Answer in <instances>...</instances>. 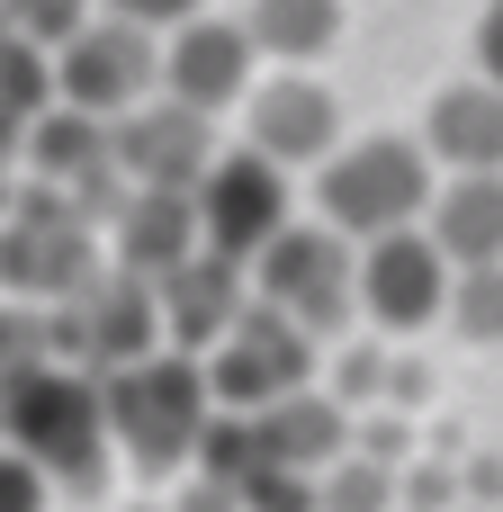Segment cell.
<instances>
[{
  "instance_id": "cell-12",
  "label": "cell",
  "mask_w": 503,
  "mask_h": 512,
  "mask_svg": "<svg viewBox=\"0 0 503 512\" xmlns=\"http://www.w3.org/2000/svg\"><path fill=\"white\" fill-rule=\"evenodd\" d=\"M243 144L279 171H315L342 144V99L315 72H270V81L243 90Z\"/></svg>"
},
{
  "instance_id": "cell-2",
  "label": "cell",
  "mask_w": 503,
  "mask_h": 512,
  "mask_svg": "<svg viewBox=\"0 0 503 512\" xmlns=\"http://www.w3.org/2000/svg\"><path fill=\"white\" fill-rule=\"evenodd\" d=\"M99 414H108L117 468H135V477H180L216 405H207V378H198L189 351H144V360H126V369L99 378Z\"/></svg>"
},
{
  "instance_id": "cell-15",
  "label": "cell",
  "mask_w": 503,
  "mask_h": 512,
  "mask_svg": "<svg viewBox=\"0 0 503 512\" xmlns=\"http://www.w3.org/2000/svg\"><path fill=\"white\" fill-rule=\"evenodd\" d=\"M99 252H108V270H126V279H162V270H180L189 252H198V216H189V189H126L108 216H99Z\"/></svg>"
},
{
  "instance_id": "cell-13",
  "label": "cell",
  "mask_w": 503,
  "mask_h": 512,
  "mask_svg": "<svg viewBox=\"0 0 503 512\" xmlns=\"http://www.w3.org/2000/svg\"><path fill=\"white\" fill-rule=\"evenodd\" d=\"M18 162H27V180L36 189H54V198H72L90 225L126 198V180H117V162H108V117H81V108H45L36 126H27V144H18Z\"/></svg>"
},
{
  "instance_id": "cell-35",
  "label": "cell",
  "mask_w": 503,
  "mask_h": 512,
  "mask_svg": "<svg viewBox=\"0 0 503 512\" xmlns=\"http://www.w3.org/2000/svg\"><path fill=\"white\" fill-rule=\"evenodd\" d=\"M495 512H503V504H495Z\"/></svg>"
},
{
  "instance_id": "cell-14",
  "label": "cell",
  "mask_w": 503,
  "mask_h": 512,
  "mask_svg": "<svg viewBox=\"0 0 503 512\" xmlns=\"http://www.w3.org/2000/svg\"><path fill=\"white\" fill-rule=\"evenodd\" d=\"M252 306V279L234 270V261H216V252H189L180 270H162L153 279V324H162V351H216L225 342V324Z\"/></svg>"
},
{
  "instance_id": "cell-1",
  "label": "cell",
  "mask_w": 503,
  "mask_h": 512,
  "mask_svg": "<svg viewBox=\"0 0 503 512\" xmlns=\"http://www.w3.org/2000/svg\"><path fill=\"white\" fill-rule=\"evenodd\" d=\"M0 450H18L54 495L90 512L117 477V450H108V414H99V378L90 369H63V360H36L18 378H0Z\"/></svg>"
},
{
  "instance_id": "cell-22",
  "label": "cell",
  "mask_w": 503,
  "mask_h": 512,
  "mask_svg": "<svg viewBox=\"0 0 503 512\" xmlns=\"http://www.w3.org/2000/svg\"><path fill=\"white\" fill-rule=\"evenodd\" d=\"M315 512H396V468L342 450V459L315 477Z\"/></svg>"
},
{
  "instance_id": "cell-18",
  "label": "cell",
  "mask_w": 503,
  "mask_h": 512,
  "mask_svg": "<svg viewBox=\"0 0 503 512\" xmlns=\"http://www.w3.org/2000/svg\"><path fill=\"white\" fill-rule=\"evenodd\" d=\"M423 234L450 270H486L503 261V171H450L423 207Z\"/></svg>"
},
{
  "instance_id": "cell-10",
  "label": "cell",
  "mask_w": 503,
  "mask_h": 512,
  "mask_svg": "<svg viewBox=\"0 0 503 512\" xmlns=\"http://www.w3.org/2000/svg\"><path fill=\"white\" fill-rule=\"evenodd\" d=\"M261 81V54H252V36H243V18H180L171 36H162V72H153V90L162 99H180V108H198V117H225V108H243V90Z\"/></svg>"
},
{
  "instance_id": "cell-29",
  "label": "cell",
  "mask_w": 503,
  "mask_h": 512,
  "mask_svg": "<svg viewBox=\"0 0 503 512\" xmlns=\"http://www.w3.org/2000/svg\"><path fill=\"white\" fill-rule=\"evenodd\" d=\"M108 18H126V27H144V36H171L180 18H198L207 0H99Z\"/></svg>"
},
{
  "instance_id": "cell-6",
  "label": "cell",
  "mask_w": 503,
  "mask_h": 512,
  "mask_svg": "<svg viewBox=\"0 0 503 512\" xmlns=\"http://www.w3.org/2000/svg\"><path fill=\"white\" fill-rule=\"evenodd\" d=\"M315 360H324V351H315L288 315H270V306L252 297V306L225 324V342L198 351V378H207V405H216V414H261V405L315 387Z\"/></svg>"
},
{
  "instance_id": "cell-5",
  "label": "cell",
  "mask_w": 503,
  "mask_h": 512,
  "mask_svg": "<svg viewBox=\"0 0 503 512\" xmlns=\"http://www.w3.org/2000/svg\"><path fill=\"white\" fill-rule=\"evenodd\" d=\"M99 261H108V252H99V225H90L72 198H54V189H36V180L9 198V216H0V297L63 306Z\"/></svg>"
},
{
  "instance_id": "cell-33",
  "label": "cell",
  "mask_w": 503,
  "mask_h": 512,
  "mask_svg": "<svg viewBox=\"0 0 503 512\" xmlns=\"http://www.w3.org/2000/svg\"><path fill=\"white\" fill-rule=\"evenodd\" d=\"M54 512H81V504H54Z\"/></svg>"
},
{
  "instance_id": "cell-30",
  "label": "cell",
  "mask_w": 503,
  "mask_h": 512,
  "mask_svg": "<svg viewBox=\"0 0 503 512\" xmlns=\"http://www.w3.org/2000/svg\"><path fill=\"white\" fill-rule=\"evenodd\" d=\"M477 81H495V90H503V0L477 9Z\"/></svg>"
},
{
  "instance_id": "cell-27",
  "label": "cell",
  "mask_w": 503,
  "mask_h": 512,
  "mask_svg": "<svg viewBox=\"0 0 503 512\" xmlns=\"http://www.w3.org/2000/svg\"><path fill=\"white\" fill-rule=\"evenodd\" d=\"M162 512H243V495H234V477H198V468H180V486L162 495Z\"/></svg>"
},
{
  "instance_id": "cell-26",
  "label": "cell",
  "mask_w": 503,
  "mask_h": 512,
  "mask_svg": "<svg viewBox=\"0 0 503 512\" xmlns=\"http://www.w3.org/2000/svg\"><path fill=\"white\" fill-rule=\"evenodd\" d=\"M234 495H243V512H315V477H297V468H243Z\"/></svg>"
},
{
  "instance_id": "cell-34",
  "label": "cell",
  "mask_w": 503,
  "mask_h": 512,
  "mask_svg": "<svg viewBox=\"0 0 503 512\" xmlns=\"http://www.w3.org/2000/svg\"><path fill=\"white\" fill-rule=\"evenodd\" d=\"M459 512H477V504H459Z\"/></svg>"
},
{
  "instance_id": "cell-24",
  "label": "cell",
  "mask_w": 503,
  "mask_h": 512,
  "mask_svg": "<svg viewBox=\"0 0 503 512\" xmlns=\"http://www.w3.org/2000/svg\"><path fill=\"white\" fill-rule=\"evenodd\" d=\"M81 18H90V0H0V27H9V36H27L36 54H54Z\"/></svg>"
},
{
  "instance_id": "cell-11",
  "label": "cell",
  "mask_w": 503,
  "mask_h": 512,
  "mask_svg": "<svg viewBox=\"0 0 503 512\" xmlns=\"http://www.w3.org/2000/svg\"><path fill=\"white\" fill-rule=\"evenodd\" d=\"M108 162H117L126 189H198V171L216 162V117L153 90L144 108L108 117Z\"/></svg>"
},
{
  "instance_id": "cell-4",
  "label": "cell",
  "mask_w": 503,
  "mask_h": 512,
  "mask_svg": "<svg viewBox=\"0 0 503 512\" xmlns=\"http://www.w3.org/2000/svg\"><path fill=\"white\" fill-rule=\"evenodd\" d=\"M243 279H252V297H261L270 315H288L315 351L342 342L351 315H360V297H351V243H342L333 225H297V216H288V225L243 261Z\"/></svg>"
},
{
  "instance_id": "cell-31",
  "label": "cell",
  "mask_w": 503,
  "mask_h": 512,
  "mask_svg": "<svg viewBox=\"0 0 503 512\" xmlns=\"http://www.w3.org/2000/svg\"><path fill=\"white\" fill-rule=\"evenodd\" d=\"M9 198H18V180H9V162H0V216H9Z\"/></svg>"
},
{
  "instance_id": "cell-17",
  "label": "cell",
  "mask_w": 503,
  "mask_h": 512,
  "mask_svg": "<svg viewBox=\"0 0 503 512\" xmlns=\"http://www.w3.org/2000/svg\"><path fill=\"white\" fill-rule=\"evenodd\" d=\"M423 162L441 171H503V90L495 81H450L423 108Z\"/></svg>"
},
{
  "instance_id": "cell-7",
  "label": "cell",
  "mask_w": 503,
  "mask_h": 512,
  "mask_svg": "<svg viewBox=\"0 0 503 512\" xmlns=\"http://www.w3.org/2000/svg\"><path fill=\"white\" fill-rule=\"evenodd\" d=\"M45 72H54V99H63V108H81V117H126V108H144V99H153L162 36H144V27H126V18H108V9H90V18L45 54Z\"/></svg>"
},
{
  "instance_id": "cell-23",
  "label": "cell",
  "mask_w": 503,
  "mask_h": 512,
  "mask_svg": "<svg viewBox=\"0 0 503 512\" xmlns=\"http://www.w3.org/2000/svg\"><path fill=\"white\" fill-rule=\"evenodd\" d=\"M315 387H324L342 414H369L378 387H387V342H342L333 360H315Z\"/></svg>"
},
{
  "instance_id": "cell-28",
  "label": "cell",
  "mask_w": 503,
  "mask_h": 512,
  "mask_svg": "<svg viewBox=\"0 0 503 512\" xmlns=\"http://www.w3.org/2000/svg\"><path fill=\"white\" fill-rule=\"evenodd\" d=\"M0 512H54V486H45L18 450H0Z\"/></svg>"
},
{
  "instance_id": "cell-25",
  "label": "cell",
  "mask_w": 503,
  "mask_h": 512,
  "mask_svg": "<svg viewBox=\"0 0 503 512\" xmlns=\"http://www.w3.org/2000/svg\"><path fill=\"white\" fill-rule=\"evenodd\" d=\"M36 360H54V351H45V306H27V297H0V378L36 369Z\"/></svg>"
},
{
  "instance_id": "cell-9",
  "label": "cell",
  "mask_w": 503,
  "mask_h": 512,
  "mask_svg": "<svg viewBox=\"0 0 503 512\" xmlns=\"http://www.w3.org/2000/svg\"><path fill=\"white\" fill-rule=\"evenodd\" d=\"M351 297L378 333H423L441 324V297H450V261L432 252L423 225L405 234H378V243H351Z\"/></svg>"
},
{
  "instance_id": "cell-20",
  "label": "cell",
  "mask_w": 503,
  "mask_h": 512,
  "mask_svg": "<svg viewBox=\"0 0 503 512\" xmlns=\"http://www.w3.org/2000/svg\"><path fill=\"white\" fill-rule=\"evenodd\" d=\"M45 108H54V72H45V54H36L27 36L0 27V162H18L27 126H36Z\"/></svg>"
},
{
  "instance_id": "cell-16",
  "label": "cell",
  "mask_w": 503,
  "mask_h": 512,
  "mask_svg": "<svg viewBox=\"0 0 503 512\" xmlns=\"http://www.w3.org/2000/svg\"><path fill=\"white\" fill-rule=\"evenodd\" d=\"M243 423H252V468H297V477H324V468L351 450V414H342L324 387H297V396H279V405L243 414Z\"/></svg>"
},
{
  "instance_id": "cell-8",
  "label": "cell",
  "mask_w": 503,
  "mask_h": 512,
  "mask_svg": "<svg viewBox=\"0 0 503 512\" xmlns=\"http://www.w3.org/2000/svg\"><path fill=\"white\" fill-rule=\"evenodd\" d=\"M189 216H198V252H216V261L243 270V261L288 225V171L261 162L252 144H234V153H216V162L198 171Z\"/></svg>"
},
{
  "instance_id": "cell-19",
  "label": "cell",
  "mask_w": 503,
  "mask_h": 512,
  "mask_svg": "<svg viewBox=\"0 0 503 512\" xmlns=\"http://www.w3.org/2000/svg\"><path fill=\"white\" fill-rule=\"evenodd\" d=\"M243 36L279 72H306V63H324L342 45V0H252L243 9Z\"/></svg>"
},
{
  "instance_id": "cell-21",
  "label": "cell",
  "mask_w": 503,
  "mask_h": 512,
  "mask_svg": "<svg viewBox=\"0 0 503 512\" xmlns=\"http://www.w3.org/2000/svg\"><path fill=\"white\" fill-rule=\"evenodd\" d=\"M441 324H450L459 342L495 351V342H503V261H486V270H450V297H441Z\"/></svg>"
},
{
  "instance_id": "cell-32",
  "label": "cell",
  "mask_w": 503,
  "mask_h": 512,
  "mask_svg": "<svg viewBox=\"0 0 503 512\" xmlns=\"http://www.w3.org/2000/svg\"><path fill=\"white\" fill-rule=\"evenodd\" d=\"M117 512H162V495H135V504H117Z\"/></svg>"
},
{
  "instance_id": "cell-3",
  "label": "cell",
  "mask_w": 503,
  "mask_h": 512,
  "mask_svg": "<svg viewBox=\"0 0 503 512\" xmlns=\"http://www.w3.org/2000/svg\"><path fill=\"white\" fill-rule=\"evenodd\" d=\"M315 225H333L342 243H378V234H405L423 225L432 207V162L414 135H360V144H333L315 162Z\"/></svg>"
}]
</instances>
